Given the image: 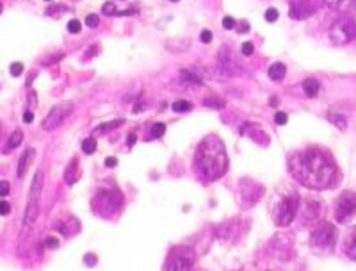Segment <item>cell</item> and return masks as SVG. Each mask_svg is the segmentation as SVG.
I'll list each match as a JSON object with an SVG mask.
<instances>
[{
	"label": "cell",
	"mask_w": 356,
	"mask_h": 271,
	"mask_svg": "<svg viewBox=\"0 0 356 271\" xmlns=\"http://www.w3.org/2000/svg\"><path fill=\"white\" fill-rule=\"evenodd\" d=\"M292 177L308 189H330L339 184V167L330 152L324 148H312L296 152L289 161Z\"/></svg>",
	"instance_id": "cell-1"
},
{
	"label": "cell",
	"mask_w": 356,
	"mask_h": 271,
	"mask_svg": "<svg viewBox=\"0 0 356 271\" xmlns=\"http://www.w3.org/2000/svg\"><path fill=\"white\" fill-rule=\"evenodd\" d=\"M196 170L205 180H218L228 171V155L225 143L211 134L202 139L196 150Z\"/></svg>",
	"instance_id": "cell-2"
},
{
	"label": "cell",
	"mask_w": 356,
	"mask_h": 271,
	"mask_svg": "<svg viewBox=\"0 0 356 271\" xmlns=\"http://www.w3.org/2000/svg\"><path fill=\"white\" fill-rule=\"evenodd\" d=\"M123 207V194L118 187L113 189H100L91 200V209L100 218H113Z\"/></svg>",
	"instance_id": "cell-3"
},
{
	"label": "cell",
	"mask_w": 356,
	"mask_h": 271,
	"mask_svg": "<svg viewBox=\"0 0 356 271\" xmlns=\"http://www.w3.org/2000/svg\"><path fill=\"white\" fill-rule=\"evenodd\" d=\"M298 210H300V194L287 193L280 196L278 203L273 207V219L278 227H289L294 222Z\"/></svg>",
	"instance_id": "cell-4"
},
{
	"label": "cell",
	"mask_w": 356,
	"mask_h": 271,
	"mask_svg": "<svg viewBox=\"0 0 356 271\" xmlns=\"http://www.w3.org/2000/svg\"><path fill=\"white\" fill-rule=\"evenodd\" d=\"M41 189H43V173L36 171L29 189V199L27 207H25V216H24V225L25 229H31L36 223L38 216H40V206H41Z\"/></svg>",
	"instance_id": "cell-5"
},
{
	"label": "cell",
	"mask_w": 356,
	"mask_h": 271,
	"mask_svg": "<svg viewBox=\"0 0 356 271\" xmlns=\"http://www.w3.org/2000/svg\"><path fill=\"white\" fill-rule=\"evenodd\" d=\"M337 245V229L330 222H321L310 234V247L316 251H332Z\"/></svg>",
	"instance_id": "cell-6"
},
{
	"label": "cell",
	"mask_w": 356,
	"mask_h": 271,
	"mask_svg": "<svg viewBox=\"0 0 356 271\" xmlns=\"http://www.w3.org/2000/svg\"><path fill=\"white\" fill-rule=\"evenodd\" d=\"M196 254L191 247H175L164 263V271H193Z\"/></svg>",
	"instance_id": "cell-7"
},
{
	"label": "cell",
	"mask_w": 356,
	"mask_h": 271,
	"mask_svg": "<svg viewBox=\"0 0 356 271\" xmlns=\"http://www.w3.org/2000/svg\"><path fill=\"white\" fill-rule=\"evenodd\" d=\"M330 38H332V43L339 45V47L356 40V18L348 17V15L340 17L330 29Z\"/></svg>",
	"instance_id": "cell-8"
},
{
	"label": "cell",
	"mask_w": 356,
	"mask_h": 271,
	"mask_svg": "<svg viewBox=\"0 0 356 271\" xmlns=\"http://www.w3.org/2000/svg\"><path fill=\"white\" fill-rule=\"evenodd\" d=\"M356 215V193L344 191L335 203V219L339 223H348Z\"/></svg>",
	"instance_id": "cell-9"
},
{
	"label": "cell",
	"mask_w": 356,
	"mask_h": 271,
	"mask_svg": "<svg viewBox=\"0 0 356 271\" xmlns=\"http://www.w3.org/2000/svg\"><path fill=\"white\" fill-rule=\"evenodd\" d=\"M70 113H72V104L56 105V107H54V109L47 114V118L43 120V129L44 130H56L57 127L61 125L66 118L70 116Z\"/></svg>",
	"instance_id": "cell-10"
},
{
	"label": "cell",
	"mask_w": 356,
	"mask_h": 271,
	"mask_svg": "<svg viewBox=\"0 0 356 271\" xmlns=\"http://www.w3.org/2000/svg\"><path fill=\"white\" fill-rule=\"evenodd\" d=\"M317 11V0H291V11L289 17L296 20L312 17Z\"/></svg>",
	"instance_id": "cell-11"
},
{
	"label": "cell",
	"mask_w": 356,
	"mask_h": 271,
	"mask_svg": "<svg viewBox=\"0 0 356 271\" xmlns=\"http://www.w3.org/2000/svg\"><path fill=\"white\" fill-rule=\"evenodd\" d=\"M342 250L348 255L351 261H356V225L349 227L344 234V243H342Z\"/></svg>",
	"instance_id": "cell-12"
},
{
	"label": "cell",
	"mask_w": 356,
	"mask_h": 271,
	"mask_svg": "<svg viewBox=\"0 0 356 271\" xmlns=\"http://www.w3.org/2000/svg\"><path fill=\"white\" fill-rule=\"evenodd\" d=\"M34 157H36V150H34V148H27L24 152V154H22L20 162H18V170H17L18 178L25 177L27 170H29V168H31V164H33Z\"/></svg>",
	"instance_id": "cell-13"
},
{
	"label": "cell",
	"mask_w": 356,
	"mask_h": 271,
	"mask_svg": "<svg viewBox=\"0 0 356 271\" xmlns=\"http://www.w3.org/2000/svg\"><path fill=\"white\" fill-rule=\"evenodd\" d=\"M328 118H330V122H332L335 127H339L340 130H346V127H348V114L342 113V111L337 109V107L330 109Z\"/></svg>",
	"instance_id": "cell-14"
},
{
	"label": "cell",
	"mask_w": 356,
	"mask_h": 271,
	"mask_svg": "<svg viewBox=\"0 0 356 271\" xmlns=\"http://www.w3.org/2000/svg\"><path fill=\"white\" fill-rule=\"evenodd\" d=\"M301 86H303L305 95H307V97H310V98L317 97V93H319V89H321L319 81H317V79H314V77L305 79L303 84H301Z\"/></svg>",
	"instance_id": "cell-15"
},
{
	"label": "cell",
	"mask_w": 356,
	"mask_h": 271,
	"mask_svg": "<svg viewBox=\"0 0 356 271\" xmlns=\"http://www.w3.org/2000/svg\"><path fill=\"white\" fill-rule=\"evenodd\" d=\"M79 164H77V159H72V162H70V167L66 168L65 171V180L68 184H75L79 180Z\"/></svg>",
	"instance_id": "cell-16"
},
{
	"label": "cell",
	"mask_w": 356,
	"mask_h": 271,
	"mask_svg": "<svg viewBox=\"0 0 356 271\" xmlns=\"http://www.w3.org/2000/svg\"><path fill=\"white\" fill-rule=\"evenodd\" d=\"M285 73H287V68H285L284 63H275V65H271L267 75H269V79H273V81H284Z\"/></svg>",
	"instance_id": "cell-17"
},
{
	"label": "cell",
	"mask_w": 356,
	"mask_h": 271,
	"mask_svg": "<svg viewBox=\"0 0 356 271\" xmlns=\"http://www.w3.org/2000/svg\"><path fill=\"white\" fill-rule=\"evenodd\" d=\"M22 141H24V132H22V130H15L8 139V145H6V150H4L6 154H8V152H13V150L17 148Z\"/></svg>",
	"instance_id": "cell-18"
},
{
	"label": "cell",
	"mask_w": 356,
	"mask_h": 271,
	"mask_svg": "<svg viewBox=\"0 0 356 271\" xmlns=\"http://www.w3.org/2000/svg\"><path fill=\"white\" fill-rule=\"evenodd\" d=\"M324 2L332 11L337 13H344L349 6H353V0H324Z\"/></svg>",
	"instance_id": "cell-19"
},
{
	"label": "cell",
	"mask_w": 356,
	"mask_h": 271,
	"mask_svg": "<svg viewBox=\"0 0 356 271\" xmlns=\"http://www.w3.org/2000/svg\"><path fill=\"white\" fill-rule=\"evenodd\" d=\"M120 125H123V120H114V122L109 123H102V125H98L97 129H95V136H98V134L102 132H109V130L118 129Z\"/></svg>",
	"instance_id": "cell-20"
},
{
	"label": "cell",
	"mask_w": 356,
	"mask_h": 271,
	"mask_svg": "<svg viewBox=\"0 0 356 271\" xmlns=\"http://www.w3.org/2000/svg\"><path fill=\"white\" fill-rule=\"evenodd\" d=\"M82 150H84V154H93V152H97V138H88L82 141Z\"/></svg>",
	"instance_id": "cell-21"
},
{
	"label": "cell",
	"mask_w": 356,
	"mask_h": 271,
	"mask_svg": "<svg viewBox=\"0 0 356 271\" xmlns=\"http://www.w3.org/2000/svg\"><path fill=\"white\" fill-rule=\"evenodd\" d=\"M180 75H182L184 81H187V82H193V84H198V86L203 84L202 79H200L196 73L189 72V70H182V72H180Z\"/></svg>",
	"instance_id": "cell-22"
},
{
	"label": "cell",
	"mask_w": 356,
	"mask_h": 271,
	"mask_svg": "<svg viewBox=\"0 0 356 271\" xmlns=\"http://www.w3.org/2000/svg\"><path fill=\"white\" fill-rule=\"evenodd\" d=\"M193 109V104L187 100H178L173 104V111L175 113H187V111Z\"/></svg>",
	"instance_id": "cell-23"
},
{
	"label": "cell",
	"mask_w": 356,
	"mask_h": 271,
	"mask_svg": "<svg viewBox=\"0 0 356 271\" xmlns=\"http://www.w3.org/2000/svg\"><path fill=\"white\" fill-rule=\"evenodd\" d=\"M203 104H205L207 107H212V109H221L222 105H225V100H221V98L211 97V98H205V100H203Z\"/></svg>",
	"instance_id": "cell-24"
},
{
	"label": "cell",
	"mask_w": 356,
	"mask_h": 271,
	"mask_svg": "<svg viewBox=\"0 0 356 271\" xmlns=\"http://www.w3.org/2000/svg\"><path fill=\"white\" fill-rule=\"evenodd\" d=\"M102 13H104L106 17H116L118 9L113 2H106V4H104V8H102Z\"/></svg>",
	"instance_id": "cell-25"
},
{
	"label": "cell",
	"mask_w": 356,
	"mask_h": 271,
	"mask_svg": "<svg viewBox=\"0 0 356 271\" xmlns=\"http://www.w3.org/2000/svg\"><path fill=\"white\" fill-rule=\"evenodd\" d=\"M164 132H166V125H164V123H155V125L152 127V134H154V138H162V136H164Z\"/></svg>",
	"instance_id": "cell-26"
},
{
	"label": "cell",
	"mask_w": 356,
	"mask_h": 271,
	"mask_svg": "<svg viewBox=\"0 0 356 271\" xmlns=\"http://www.w3.org/2000/svg\"><path fill=\"white\" fill-rule=\"evenodd\" d=\"M278 17H280L278 9L269 8V9H267V11H266V20H267V22H276V20H278Z\"/></svg>",
	"instance_id": "cell-27"
},
{
	"label": "cell",
	"mask_w": 356,
	"mask_h": 271,
	"mask_svg": "<svg viewBox=\"0 0 356 271\" xmlns=\"http://www.w3.org/2000/svg\"><path fill=\"white\" fill-rule=\"evenodd\" d=\"M81 29H82V25H81V22H79V20H70L68 22V31L72 34L81 33Z\"/></svg>",
	"instance_id": "cell-28"
},
{
	"label": "cell",
	"mask_w": 356,
	"mask_h": 271,
	"mask_svg": "<svg viewBox=\"0 0 356 271\" xmlns=\"http://www.w3.org/2000/svg\"><path fill=\"white\" fill-rule=\"evenodd\" d=\"M9 72H11L13 77H18V75H22V72H24V65H22V63H13Z\"/></svg>",
	"instance_id": "cell-29"
},
{
	"label": "cell",
	"mask_w": 356,
	"mask_h": 271,
	"mask_svg": "<svg viewBox=\"0 0 356 271\" xmlns=\"http://www.w3.org/2000/svg\"><path fill=\"white\" fill-rule=\"evenodd\" d=\"M86 24H88V27H98V24H100L98 15H88L86 17Z\"/></svg>",
	"instance_id": "cell-30"
},
{
	"label": "cell",
	"mask_w": 356,
	"mask_h": 271,
	"mask_svg": "<svg viewBox=\"0 0 356 271\" xmlns=\"http://www.w3.org/2000/svg\"><path fill=\"white\" fill-rule=\"evenodd\" d=\"M235 24H237V22H235L232 17L222 18V27L227 29V31H232V29H235Z\"/></svg>",
	"instance_id": "cell-31"
},
{
	"label": "cell",
	"mask_w": 356,
	"mask_h": 271,
	"mask_svg": "<svg viewBox=\"0 0 356 271\" xmlns=\"http://www.w3.org/2000/svg\"><path fill=\"white\" fill-rule=\"evenodd\" d=\"M9 191H11V186L8 180H0V196H8Z\"/></svg>",
	"instance_id": "cell-32"
},
{
	"label": "cell",
	"mask_w": 356,
	"mask_h": 271,
	"mask_svg": "<svg viewBox=\"0 0 356 271\" xmlns=\"http://www.w3.org/2000/svg\"><path fill=\"white\" fill-rule=\"evenodd\" d=\"M287 120H289V116L285 113H276V116H275L276 125H285V123H287Z\"/></svg>",
	"instance_id": "cell-33"
},
{
	"label": "cell",
	"mask_w": 356,
	"mask_h": 271,
	"mask_svg": "<svg viewBox=\"0 0 356 271\" xmlns=\"http://www.w3.org/2000/svg\"><path fill=\"white\" fill-rule=\"evenodd\" d=\"M11 212V203L9 202H0V215L8 216Z\"/></svg>",
	"instance_id": "cell-34"
},
{
	"label": "cell",
	"mask_w": 356,
	"mask_h": 271,
	"mask_svg": "<svg viewBox=\"0 0 356 271\" xmlns=\"http://www.w3.org/2000/svg\"><path fill=\"white\" fill-rule=\"evenodd\" d=\"M253 52H255V47H253V45L248 43V41H246V43H243V54H244V56H251Z\"/></svg>",
	"instance_id": "cell-35"
},
{
	"label": "cell",
	"mask_w": 356,
	"mask_h": 271,
	"mask_svg": "<svg viewBox=\"0 0 356 271\" xmlns=\"http://www.w3.org/2000/svg\"><path fill=\"white\" fill-rule=\"evenodd\" d=\"M200 40H202L203 43H211V41H212L211 31H202V36H200Z\"/></svg>",
	"instance_id": "cell-36"
},
{
	"label": "cell",
	"mask_w": 356,
	"mask_h": 271,
	"mask_svg": "<svg viewBox=\"0 0 356 271\" xmlns=\"http://www.w3.org/2000/svg\"><path fill=\"white\" fill-rule=\"evenodd\" d=\"M235 27H237V31L239 33H246V31H250V24L248 22H239V24H235Z\"/></svg>",
	"instance_id": "cell-37"
},
{
	"label": "cell",
	"mask_w": 356,
	"mask_h": 271,
	"mask_svg": "<svg viewBox=\"0 0 356 271\" xmlns=\"http://www.w3.org/2000/svg\"><path fill=\"white\" fill-rule=\"evenodd\" d=\"M84 261L86 263H88V266L91 268V266H95V264H97V255H93V254H88L84 257Z\"/></svg>",
	"instance_id": "cell-38"
},
{
	"label": "cell",
	"mask_w": 356,
	"mask_h": 271,
	"mask_svg": "<svg viewBox=\"0 0 356 271\" xmlns=\"http://www.w3.org/2000/svg\"><path fill=\"white\" fill-rule=\"evenodd\" d=\"M47 247H49V248H57V247H59V241H57L56 238H49V239H47Z\"/></svg>",
	"instance_id": "cell-39"
},
{
	"label": "cell",
	"mask_w": 356,
	"mask_h": 271,
	"mask_svg": "<svg viewBox=\"0 0 356 271\" xmlns=\"http://www.w3.org/2000/svg\"><path fill=\"white\" fill-rule=\"evenodd\" d=\"M118 164V159L116 157H107L106 159V167H109V168H114Z\"/></svg>",
	"instance_id": "cell-40"
},
{
	"label": "cell",
	"mask_w": 356,
	"mask_h": 271,
	"mask_svg": "<svg viewBox=\"0 0 356 271\" xmlns=\"http://www.w3.org/2000/svg\"><path fill=\"white\" fill-rule=\"evenodd\" d=\"M138 141V136H136V134H129V139H127V145L129 146H134V143Z\"/></svg>",
	"instance_id": "cell-41"
},
{
	"label": "cell",
	"mask_w": 356,
	"mask_h": 271,
	"mask_svg": "<svg viewBox=\"0 0 356 271\" xmlns=\"http://www.w3.org/2000/svg\"><path fill=\"white\" fill-rule=\"evenodd\" d=\"M24 120H25V123H31L34 120V116H33V113H31V111H27V113L24 114Z\"/></svg>",
	"instance_id": "cell-42"
},
{
	"label": "cell",
	"mask_w": 356,
	"mask_h": 271,
	"mask_svg": "<svg viewBox=\"0 0 356 271\" xmlns=\"http://www.w3.org/2000/svg\"><path fill=\"white\" fill-rule=\"evenodd\" d=\"M141 111H145V105H143V104H138L136 107H134V114L141 113Z\"/></svg>",
	"instance_id": "cell-43"
},
{
	"label": "cell",
	"mask_w": 356,
	"mask_h": 271,
	"mask_svg": "<svg viewBox=\"0 0 356 271\" xmlns=\"http://www.w3.org/2000/svg\"><path fill=\"white\" fill-rule=\"evenodd\" d=\"M269 104H271L273 107H276V105H278V98H276V97H273L271 100H269Z\"/></svg>",
	"instance_id": "cell-44"
},
{
	"label": "cell",
	"mask_w": 356,
	"mask_h": 271,
	"mask_svg": "<svg viewBox=\"0 0 356 271\" xmlns=\"http://www.w3.org/2000/svg\"><path fill=\"white\" fill-rule=\"evenodd\" d=\"M353 6H355V8H356V0H353Z\"/></svg>",
	"instance_id": "cell-45"
},
{
	"label": "cell",
	"mask_w": 356,
	"mask_h": 271,
	"mask_svg": "<svg viewBox=\"0 0 356 271\" xmlns=\"http://www.w3.org/2000/svg\"><path fill=\"white\" fill-rule=\"evenodd\" d=\"M0 11H2V4H0Z\"/></svg>",
	"instance_id": "cell-46"
},
{
	"label": "cell",
	"mask_w": 356,
	"mask_h": 271,
	"mask_svg": "<svg viewBox=\"0 0 356 271\" xmlns=\"http://www.w3.org/2000/svg\"><path fill=\"white\" fill-rule=\"evenodd\" d=\"M171 2H178V0H171Z\"/></svg>",
	"instance_id": "cell-47"
},
{
	"label": "cell",
	"mask_w": 356,
	"mask_h": 271,
	"mask_svg": "<svg viewBox=\"0 0 356 271\" xmlns=\"http://www.w3.org/2000/svg\"><path fill=\"white\" fill-rule=\"evenodd\" d=\"M193 271H203V270H193Z\"/></svg>",
	"instance_id": "cell-48"
},
{
	"label": "cell",
	"mask_w": 356,
	"mask_h": 271,
	"mask_svg": "<svg viewBox=\"0 0 356 271\" xmlns=\"http://www.w3.org/2000/svg\"><path fill=\"white\" fill-rule=\"evenodd\" d=\"M47 2H50V0H47Z\"/></svg>",
	"instance_id": "cell-49"
}]
</instances>
